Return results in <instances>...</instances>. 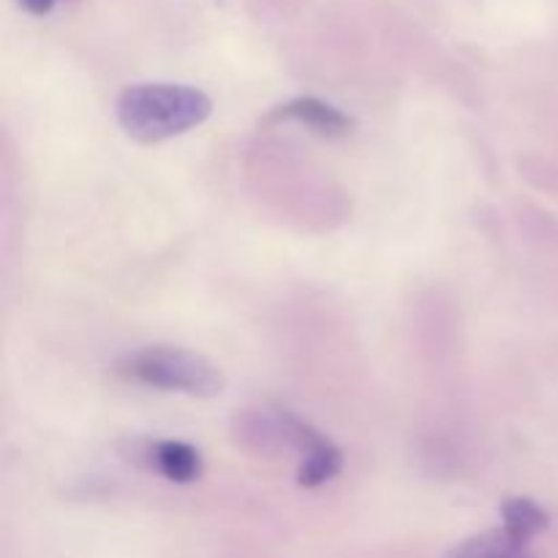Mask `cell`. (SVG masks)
<instances>
[{
  "label": "cell",
  "mask_w": 558,
  "mask_h": 558,
  "mask_svg": "<svg viewBox=\"0 0 558 558\" xmlns=\"http://www.w3.org/2000/svg\"><path fill=\"white\" fill-rule=\"evenodd\" d=\"M213 101L189 85H134L118 101V120L136 142H161L205 123Z\"/></svg>",
  "instance_id": "cell-1"
},
{
  "label": "cell",
  "mask_w": 558,
  "mask_h": 558,
  "mask_svg": "<svg viewBox=\"0 0 558 558\" xmlns=\"http://www.w3.org/2000/svg\"><path fill=\"white\" fill-rule=\"evenodd\" d=\"M118 374L140 385L189 392L199 398L218 396L223 390V376L216 363L196 352L172 347H147L125 354L118 363Z\"/></svg>",
  "instance_id": "cell-2"
},
{
  "label": "cell",
  "mask_w": 558,
  "mask_h": 558,
  "mask_svg": "<svg viewBox=\"0 0 558 558\" xmlns=\"http://www.w3.org/2000/svg\"><path fill=\"white\" fill-rule=\"evenodd\" d=\"M276 118H289L305 123L311 131L322 136H343L352 131V118L341 112V109L330 107V104L319 101V98H294L287 107L276 112Z\"/></svg>",
  "instance_id": "cell-3"
},
{
  "label": "cell",
  "mask_w": 558,
  "mask_h": 558,
  "mask_svg": "<svg viewBox=\"0 0 558 558\" xmlns=\"http://www.w3.org/2000/svg\"><path fill=\"white\" fill-rule=\"evenodd\" d=\"M445 558H537L529 550L526 543L510 537V534L501 529V532H488L480 534V537L463 539L461 545L450 548Z\"/></svg>",
  "instance_id": "cell-4"
},
{
  "label": "cell",
  "mask_w": 558,
  "mask_h": 558,
  "mask_svg": "<svg viewBox=\"0 0 558 558\" xmlns=\"http://www.w3.org/2000/svg\"><path fill=\"white\" fill-rule=\"evenodd\" d=\"M153 461H156L158 472L172 483H194L202 474V458L185 441H161L153 450Z\"/></svg>",
  "instance_id": "cell-5"
},
{
  "label": "cell",
  "mask_w": 558,
  "mask_h": 558,
  "mask_svg": "<svg viewBox=\"0 0 558 558\" xmlns=\"http://www.w3.org/2000/svg\"><path fill=\"white\" fill-rule=\"evenodd\" d=\"M305 461L300 466V485L305 488H316V485L327 483L341 472V452L325 441L322 436L311 434L303 445Z\"/></svg>",
  "instance_id": "cell-6"
},
{
  "label": "cell",
  "mask_w": 558,
  "mask_h": 558,
  "mask_svg": "<svg viewBox=\"0 0 558 558\" xmlns=\"http://www.w3.org/2000/svg\"><path fill=\"white\" fill-rule=\"evenodd\" d=\"M501 515H505V532L526 545L532 543L539 532H545L550 523L548 512H545L539 505H534L532 499L505 501V507H501Z\"/></svg>",
  "instance_id": "cell-7"
},
{
  "label": "cell",
  "mask_w": 558,
  "mask_h": 558,
  "mask_svg": "<svg viewBox=\"0 0 558 558\" xmlns=\"http://www.w3.org/2000/svg\"><path fill=\"white\" fill-rule=\"evenodd\" d=\"M20 5L27 11V14L44 16L58 5V0H20Z\"/></svg>",
  "instance_id": "cell-8"
}]
</instances>
